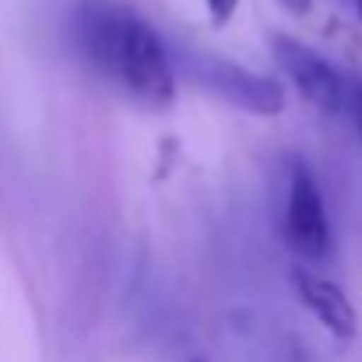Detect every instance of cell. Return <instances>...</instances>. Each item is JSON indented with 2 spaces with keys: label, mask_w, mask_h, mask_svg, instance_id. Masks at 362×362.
<instances>
[{
  "label": "cell",
  "mask_w": 362,
  "mask_h": 362,
  "mask_svg": "<svg viewBox=\"0 0 362 362\" xmlns=\"http://www.w3.org/2000/svg\"><path fill=\"white\" fill-rule=\"evenodd\" d=\"M78 42L88 64L144 106H169L176 74L158 32L120 0L78 4Z\"/></svg>",
  "instance_id": "obj_1"
},
{
  "label": "cell",
  "mask_w": 362,
  "mask_h": 362,
  "mask_svg": "<svg viewBox=\"0 0 362 362\" xmlns=\"http://www.w3.org/2000/svg\"><path fill=\"white\" fill-rule=\"evenodd\" d=\"M271 53L278 60V67L288 74V81L303 92V99H310L320 113H341L345 103H349V92H345V81L341 74L310 46H303L299 39L285 35V32H274L271 35Z\"/></svg>",
  "instance_id": "obj_2"
},
{
  "label": "cell",
  "mask_w": 362,
  "mask_h": 362,
  "mask_svg": "<svg viewBox=\"0 0 362 362\" xmlns=\"http://www.w3.org/2000/svg\"><path fill=\"white\" fill-rule=\"evenodd\" d=\"M285 240L306 260H324L331 250V226H327L324 197L303 165L292 169L288 208H285Z\"/></svg>",
  "instance_id": "obj_3"
},
{
  "label": "cell",
  "mask_w": 362,
  "mask_h": 362,
  "mask_svg": "<svg viewBox=\"0 0 362 362\" xmlns=\"http://www.w3.org/2000/svg\"><path fill=\"white\" fill-rule=\"evenodd\" d=\"M197 74L208 88H215L236 110L260 113V117H271V113L285 110V95H281L278 81H271L264 74H253L246 67H236L229 60H204L197 67Z\"/></svg>",
  "instance_id": "obj_4"
},
{
  "label": "cell",
  "mask_w": 362,
  "mask_h": 362,
  "mask_svg": "<svg viewBox=\"0 0 362 362\" xmlns=\"http://www.w3.org/2000/svg\"><path fill=\"white\" fill-rule=\"evenodd\" d=\"M292 288L299 296V303L341 341H349L356 334V310H352V299L341 292V285H334L331 278H320L313 271H303L296 267L292 271Z\"/></svg>",
  "instance_id": "obj_5"
},
{
  "label": "cell",
  "mask_w": 362,
  "mask_h": 362,
  "mask_svg": "<svg viewBox=\"0 0 362 362\" xmlns=\"http://www.w3.org/2000/svg\"><path fill=\"white\" fill-rule=\"evenodd\" d=\"M240 0H208V11H211V21L215 25H226L233 14H236Z\"/></svg>",
  "instance_id": "obj_6"
},
{
  "label": "cell",
  "mask_w": 362,
  "mask_h": 362,
  "mask_svg": "<svg viewBox=\"0 0 362 362\" xmlns=\"http://www.w3.org/2000/svg\"><path fill=\"white\" fill-rule=\"evenodd\" d=\"M292 14H310V7H313V0H281Z\"/></svg>",
  "instance_id": "obj_7"
},
{
  "label": "cell",
  "mask_w": 362,
  "mask_h": 362,
  "mask_svg": "<svg viewBox=\"0 0 362 362\" xmlns=\"http://www.w3.org/2000/svg\"><path fill=\"white\" fill-rule=\"evenodd\" d=\"M352 110H356V127H359V137H362V85L352 92Z\"/></svg>",
  "instance_id": "obj_8"
},
{
  "label": "cell",
  "mask_w": 362,
  "mask_h": 362,
  "mask_svg": "<svg viewBox=\"0 0 362 362\" xmlns=\"http://www.w3.org/2000/svg\"><path fill=\"white\" fill-rule=\"evenodd\" d=\"M356 11H359V18H362V0H356Z\"/></svg>",
  "instance_id": "obj_9"
}]
</instances>
